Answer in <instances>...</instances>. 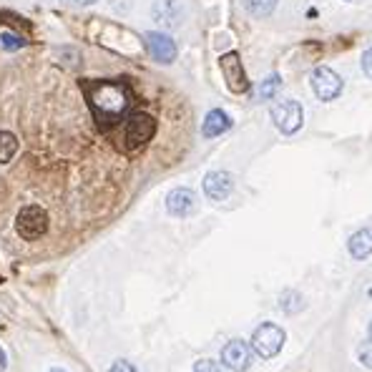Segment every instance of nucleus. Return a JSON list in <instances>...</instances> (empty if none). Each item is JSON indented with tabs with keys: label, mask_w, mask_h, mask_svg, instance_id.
Returning a JSON list of instances; mask_svg holds the SVG:
<instances>
[{
	"label": "nucleus",
	"mask_w": 372,
	"mask_h": 372,
	"mask_svg": "<svg viewBox=\"0 0 372 372\" xmlns=\"http://www.w3.org/2000/svg\"><path fill=\"white\" fill-rule=\"evenodd\" d=\"M89 104L96 113V121L113 126L129 111V91L121 83H96L89 91Z\"/></svg>",
	"instance_id": "1"
},
{
	"label": "nucleus",
	"mask_w": 372,
	"mask_h": 372,
	"mask_svg": "<svg viewBox=\"0 0 372 372\" xmlns=\"http://www.w3.org/2000/svg\"><path fill=\"white\" fill-rule=\"evenodd\" d=\"M284 340H287V335H284V330L279 324L264 322L259 324L254 330V335H252V350L262 360H272L277 357L279 350L284 347Z\"/></svg>",
	"instance_id": "2"
},
{
	"label": "nucleus",
	"mask_w": 372,
	"mask_h": 372,
	"mask_svg": "<svg viewBox=\"0 0 372 372\" xmlns=\"http://www.w3.org/2000/svg\"><path fill=\"white\" fill-rule=\"evenodd\" d=\"M15 232L21 234V239L35 241L41 239L46 232H48V214L41 207H26L21 209V214L15 216Z\"/></svg>",
	"instance_id": "3"
},
{
	"label": "nucleus",
	"mask_w": 372,
	"mask_h": 372,
	"mask_svg": "<svg viewBox=\"0 0 372 372\" xmlns=\"http://www.w3.org/2000/svg\"><path fill=\"white\" fill-rule=\"evenodd\" d=\"M272 121L275 126L279 129L282 133L292 136L302 129V121H304V113H302V106L292 101V98H284V101H277L272 106Z\"/></svg>",
	"instance_id": "4"
},
{
	"label": "nucleus",
	"mask_w": 372,
	"mask_h": 372,
	"mask_svg": "<svg viewBox=\"0 0 372 372\" xmlns=\"http://www.w3.org/2000/svg\"><path fill=\"white\" fill-rule=\"evenodd\" d=\"M154 131H156V121H154V116L141 113V111L133 113V116L129 118V124H126V149H129V151L141 149L144 144L151 141Z\"/></svg>",
	"instance_id": "5"
},
{
	"label": "nucleus",
	"mask_w": 372,
	"mask_h": 372,
	"mask_svg": "<svg viewBox=\"0 0 372 372\" xmlns=\"http://www.w3.org/2000/svg\"><path fill=\"white\" fill-rule=\"evenodd\" d=\"M310 86L319 101H335L342 93V78H340L337 71L327 68V66H319V68L312 71Z\"/></svg>",
	"instance_id": "6"
},
{
	"label": "nucleus",
	"mask_w": 372,
	"mask_h": 372,
	"mask_svg": "<svg viewBox=\"0 0 372 372\" xmlns=\"http://www.w3.org/2000/svg\"><path fill=\"white\" fill-rule=\"evenodd\" d=\"M221 362L232 372H247L252 365V347L244 340H232L221 347Z\"/></svg>",
	"instance_id": "7"
},
{
	"label": "nucleus",
	"mask_w": 372,
	"mask_h": 372,
	"mask_svg": "<svg viewBox=\"0 0 372 372\" xmlns=\"http://www.w3.org/2000/svg\"><path fill=\"white\" fill-rule=\"evenodd\" d=\"M221 71H224V78H227V86L229 91H234V93H247L249 91V81H247V73L241 68V61H239V53H224L221 55Z\"/></svg>",
	"instance_id": "8"
},
{
	"label": "nucleus",
	"mask_w": 372,
	"mask_h": 372,
	"mask_svg": "<svg viewBox=\"0 0 372 372\" xmlns=\"http://www.w3.org/2000/svg\"><path fill=\"white\" fill-rule=\"evenodd\" d=\"M234 192V179L229 171H209L204 176V194L212 201H224Z\"/></svg>",
	"instance_id": "9"
},
{
	"label": "nucleus",
	"mask_w": 372,
	"mask_h": 372,
	"mask_svg": "<svg viewBox=\"0 0 372 372\" xmlns=\"http://www.w3.org/2000/svg\"><path fill=\"white\" fill-rule=\"evenodd\" d=\"M146 48H149V53H151L154 61L159 63H171L174 58H176V43L169 38L166 33H146Z\"/></svg>",
	"instance_id": "10"
},
{
	"label": "nucleus",
	"mask_w": 372,
	"mask_h": 372,
	"mask_svg": "<svg viewBox=\"0 0 372 372\" xmlns=\"http://www.w3.org/2000/svg\"><path fill=\"white\" fill-rule=\"evenodd\" d=\"M166 209L174 216H189L196 209V194L192 189H186V186H179L166 196Z\"/></svg>",
	"instance_id": "11"
},
{
	"label": "nucleus",
	"mask_w": 372,
	"mask_h": 372,
	"mask_svg": "<svg viewBox=\"0 0 372 372\" xmlns=\"http://www.w3.org/2000/svg\"><path fill=\"white\" fill-rule=\"evenodd\" d=\"M347 252H350L352 259H367L372 254V229H360L347 239Z\"/></svg>",
	"instance_id": "12"
},
{
	"label": "nucleus",
	"mask_w": 372,
	"mask_h": 372,
	"mask_svg": "<svg viewBox=\"0 0 372 372\" xmlns=\"http://www.w3.org/2000/svg\"><path fill=\"white\" fill-rule=\"evenodd\" d=\"M229 129H232V118H229L221 109H214V111H209L207 118H204L201 133H204L207 138H216V136H221V133H227Z\"/></svg>",
	"instance_id": "13"
},
{
	"label": "nucleus",
	"mask_w": 372,
	"mask_h": 372,
	"mask_svg": "<svg viewBox=\"0 0 372 372\" xmlns=\"http://www.w3.org/2000/svg\"><path fill=\"white\" fill-rule=\"evenodd\" d=\"M151 13L161 26H169V28L179 26V21H181V8H179V3H174V0H161V3H156Z\"/></svg>",
	"instance_id": "14"
},
{
	"label": "nucleus",
	"mask_w": 372,
	"mask_h": 372,
	"mask_svg": "<svg viewBox=\"0 0 372 372\" xmlns=\"http://www.w3.org/2000/svg\"><path fill=\"white\" fill-rule=\"evenodd\" d=\"M244 8L254 18H267L277 10V0H244Z\"/></svg>",
	"instance_id": "15"
},
{
	"label": "nucleus",
	"mask_w": 372,
	"mask_h": 372,
	"mask_svg": "<svg viewBox=\"0 0 372 372\" xmlns=\"http://www.w3.org/2000/svg\"><path fill=\"white\" fill-rule=\"evenodd\" d=\"M18 151V138L10 131H0V164H8Z\"/></svg>",
	"instance_id": "16"
},
{
	"label": "nucleus",
	"mask_w": 372,
	"mask_h": 372,
	"mask_svg": "<svg viewBox=\"0 0 372 372\" xmlns=\"http://www.w3.org/2000/svg\"><path fill=\"white\" fill-rule=\"evenodd\" d=\"M279 89H282V78H279V73H272V76L264 78L262 86H259V98L269 101V98H275L277 93H279Z\"/></svg>",
	"instance_id": "17"
},
{
	"label": "nucleus",
	"mask_w": 372,
	"mask_h": 372,
	"mask_svg": "<svg viewBox=\"0 0 372 372\" xmlns=\"http://www.w3.org/2000/svg\"><path fill=\"white\" fill-rule=\"evenodd\" d=\"M279 304H282L284 312H297V310H302L304 307V299L297 295V292H284L282 299H279Z\"/></svg>",
	"instance_id": "18"
},
{
	"label": "nucleus",
	"mask_w": 372,
	"mask_h": 372,
	"mask_svg": "<svg viewBox=\"0 0 372 372\" xmlns=\"http://www.w3.org/2000/svg\"><path fill=\"white\" fill-rule=\"evenodd\" d=\"M357 360L362 367L372 370V340H367V342H362V345L357 347Z\"/></svg>",
	"instance_id": "19"
},
{
	"label": "nucleus",
	"mask_w": 372,
	"mask_h": 372,
	"mask_svg": "<svg viewBox=\"0 0 372 372\" xmlns=\"http://www.w3.org/2000/svg\"><path fill=\"white\" fill-rule=\"evenodd\" d=\"M0 43H3V48H8V50H18V48L26 46V41L18 38V35H13V33H3L0 35Z\"/></svg>",
	"instance_id": "20"
},
{
	"label": "nucleus",
	"mask_w": 372,
	"mask_h": 372,
	"mask_svg": "<svg viewBox=\"0 0 372 372\" xmlns=\"http://www.w3.org/2000/svg\"><path fill=\"white\" fill-rule=\"evenodd\" d=\"M194 372H224V367L219 362H214V360H199L194 365Z\"/></svg>",
	"instance_id": "21"
},
{
	"label": "nucleus",
	"mask_w": 372,
	"mask_h": 372,
	"mask_svg": "<svg viewBox=\"0 0 372 372\" xmlns=\"http://www.w3.org/2000/svg\"><path fill=\"white\" fill-rule=\"evenodd\" d=\"M109 372H138V370L129 362V360H116V362L111 365Z\"/></svg>",
	"instance_id": "22"
},
{
	"label": "nucleus",
	"mask_w": 372,
	"mask_h": 372,
	"mask_svg": "<svg viewBox=\"0 0 372 372\" xmlns=\"http://www.w3.org/2000/svg\"><path fill=\"white\" fill-rule=\"evenodd\" d=\"M362 71H365L367 78H372V48H367L362 53Z\"/></svg>",
	"instance_id": "23"
},
{
	"label": "nucleus",
	"mask_w": 372,
	"mask_h": 372,
	"mask_svg": "<svg viewBox=\"0 0 372 372\" xmlns=\"http://www.w3.org/2000/svg\"><path fill=\"white\" fill-rule=\"evenodd\" d=\"M63 3H71V6H93L96 0H63Z\"/></svg>",
	"instance_id": "24"
},
{
	"label": "nucleus",
	"mask_w": 372,
	"mask_h": 372,
	"mask_svg": "<svg viewBox=\"0 0 372 372\" xmlns=\"http://www.w3.org/2000/svg\"><path fill=\"white\" fill-rule=\"evenodd\" d=\"M367 330H370V340H372V319H370V327H367Z\"/></svg>",
	"instance_id": "25"
},
{
	"label": "nucleus",
	"mask_w": 372,
	"mask_h": 372,
	"mask_svg": "<svg viewBox=\"0 0 372 372\" xmlns=\"http://www.w3.org/2000/svg\"><path fill=\"white\" fill-rule=\"evenodd\" d=\"M50 372H66V370H58V367H55V370H50Z\"/></svg>",
	"instance_id": "26"
},
{
	"label": "nucleus",
	"mask_w": 372,
	"mask_h": 372,
	"mask_svg": "<svg viewBox=\"0 0 372 372\" xmlns=\"http://www.w3.org/2000/svg\"><path fill=\"white\" fill-rule=\"evenodd\" d=\"M367 295H370V299H372V287H370V292H367Z\"/></svg>",
	"instance_id": "27"
}]
</instances>
